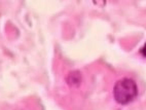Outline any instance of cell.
Segmentation results:
<instances>
[{"label":"cell","instance_id":"6da1fadb","mask_svg":"<svg viewBox=\"0 0 146 110\" xmlns=\"http://www.w3.org/2000/svg\"><path fill=\"white\" fill-rule=\"evenodd\" d=\"M138 95V87L136 82L131 78H123L114 84L113 96L115 101L121 105H127L134 101Z\"/></svg>","mask_w":146,"mask_h":110}]
</instances>
